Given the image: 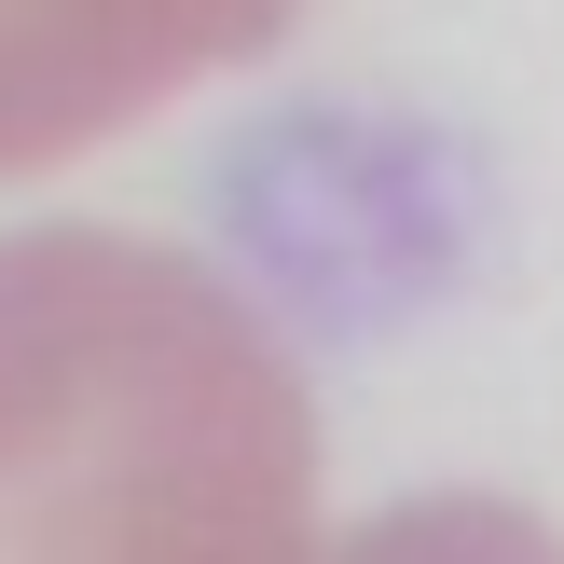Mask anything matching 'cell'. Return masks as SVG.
Instances as JSON below:
<instances>
[{
    "mask_svg": "<svg viewBox=\"0 0 564 564\" xmlns=\"http://www.w3.org/2000/svg\"><path fill=\"white\" fill-rule=\"evenodd\" d=\"M0 564H330L303 358L220 262L0 235Z\"/></svg>",
    "mask_w": 564,
    "mask_h": 564,
    "instance_id": "1",
    "label": "cell"
},
{
    "mask_svg": "<svg viewBox=\"0 0 564 564\" xmlns=\"http://www.w3.org/2000/svg\"><path fill=\"white\" fill-rule=\"evenodd\" d=\"M303 0H0V180L152 124L165 97L248 69Z\"/></svg>",
    "mask_w": 564,
    "mask_h": 564,
    "instance_id": "2",
    "label": "cell"
},
{
    "mask_svg": "<svg viewBox=\"0 0 564 564\" xmlns=\"http://www.w3.org/2000/svg\"><path fill=\"white\" fill-rule=\"evenodd\" d=\"M330 564H564V538L538 510H510V496H482V482H441V496H400V510L345 523Z\"/></svg>",
    "mask_w": 564,
    "mask_h": 564,
    "instance_id": "3",
    "label": "cell"
}]
</instances>
